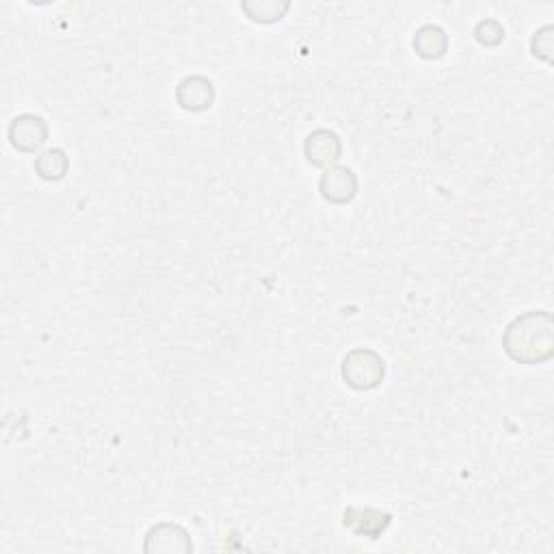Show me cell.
Instances as JSON below:
<instances>
[{"mask_svg":"<svg viewBox=\"0 0 554 554\" xmlns=\"http://www.w3.org/2000/svg\"><path fill=\"white\" fill-rule=\"evenodd\" d=\"M507 358L524 366H539L554 358V319L548 310H529L516 316L503 332Z\"/></svg>","mask_w":554,"mask_h":554,"instance_id":"1","label":"cell"},{"mask_svg":"<svg viewBox=\"0 0 554 554\" xmlns=\"http://www.w3.org/2000/svg\"><path fill=\"white\" fill-rule=\"evenodd\" d=\"M342 381L358 392H371L381 386L386 377V362L381 355L368 347L351 349L340 366Z\"/></svg>","mask_w":554,"mask_h":554,"instance_id":"2","label":"cell"},{"mask_svg":"<svg viewBox=\"0 0 554 554\" xmlns=\"http://www.w3.org/2000/svg\"><path fill=\"white\" fill-rule=\"evenodd\" d=\"M9 143L13 150L22 154H37L48 141V124L42 115L35 113H22L13 117L9 128H7Z\"/></svg>","mask_w":554,"mask_h":554,"instance_id":"3","label":"cell"},{"mask_svg":"<svg viewBox=\"0 0 554 554\" xmlns=\"http://www.w3.org/2000/svg\"><path fill=\"white\" fill-rule=\"evenodd\" d=\"M319 191L325 202L334 206H345L355 200L360 191V180L355 171L345 165H334L323 171L319 180Z\"/></svg>","mask_w":554,"mask_h":554,"instance_id":"4","label":"cell"},{"mask_svg":"<svg viewBox=\"0 0 554 554\" xmlns=\"http://www.w3.org/2000/svg\"><path fill=\"white\" fill-rule=\"evenodd\" d=\"M303 154H306V161L312 167L329 169L338 165L342 156V141L340 137L329 128H316L303 141Z\"/></svg>","mask_w":554,"mask_h":554,"instance_id":"5","label":"cell"},{"mask_svg":"<svg viewBox=\"0 0 554 554\" xmlns=\"http://www.w3.org/2000/svg\"><path fill=\"white\" fill-rule=\"evenodd\" d=\"M342 524H345V529L351 531L353 535L379 539L390 529L392 516L388 511H381V509L351 505L347 507L345 516H342Z\"/></svg>","mask_w":554,"mask_h":554,"instance_id":"6","label":"cell"},{"mask_svg":"<svg viewBox=\"0 0 554 554\" xmlns=\"http://www.w3.org/2000/svg\"><path fill=\"white\" fill-rule=\"evenodd\" d=\"M217 100L215 85L206 76H184L176 87V102L182 111L204 113L213 107Z\"/></svg>","mask_w":554,"mask_h":554,"instance_id":"7","label":"cell"},{"mask_svg":"<svg viewBox=\"0 0 554 554\" xmlns=\"http://www.w3.org/2000/svg\"><path fill=\"white\" fill-rule=\"evenodd\" d=\"M145 552H193L189 531L176 522H161L145 533Z\"/></svg>","mask_w":554,"mask_h":554,"instance_id":"8","label":"cell"},{"mask_svg":"<svg viewBox=\"0 0 554 554\" xmlns=\"http://www.w3.org/2000/svg\"><path fill=\"white\" fill-rule=\"evenodd\" d=\"M412 46L420 59L438 61L448 52V35L438 24H425L416 31Z\"/></svg>","mask_w":554,"mask_h":554,"instance_id":"9","label":"cell"},{"mask_svg":"<svg viewBox=\"0 0 554 554\" xmlns=\"http://www.w3.org/2000/svg\"><path fill=\"white\" fill-rule=\"evenodd\" d=\"M33 169L42 180L59 182V180H63L65 176H68L70 158L61 148H50V150H44V152H39L35 156Z\"/></svg>","mask_w":554,"mask_h":554,"instance_id":"10","label":"cell"},{"mask_svg":"<svg viewBox=\"0 0 554 554\" xmlns=\"http://www.w3.org/2000/svg\"><path fill=\"white\" fill-rule=\"evenodd\" d=\"M290 9L288 0H245L241 3V11L245 16L262 26L280 22Z\"/></svg>","mask_w":554,"mask_h":554,"instance_id":"11","label":"cell"},{"mask_svg":"<svg viewBox=\"0 0 554 554\" xmlns=\"http://www.w3.org/2000/svg\"><path fill=\"white\" fill-rule=\"evenodd\" d=\"M474 39L483 48H496L505 42V26L494 18H485L474 26Z\"/></svg>","mask_w":554,"mask_h":554,"instance_id":"12","label":"cell"},{"mask_svg":"<svg viewBox=\"0 0 554 554\" xmlns=\"http://www.w3.org/2000/svg\"><path fill=\"white\" fill-rule=\"evenodd\" d=\"M531 55L548 65L554 63V26L552 24H546L539 31H535L531 39Z\"/></svg>","mask_w":554,"mask_h":554,"instance_id":"13","label":"cell"}]
</instances>
